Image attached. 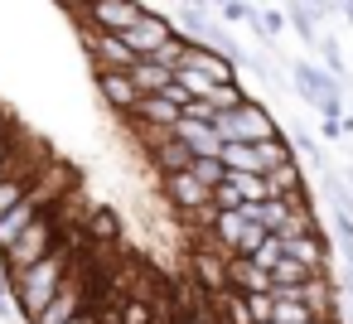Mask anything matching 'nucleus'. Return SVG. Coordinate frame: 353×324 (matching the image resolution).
<instances>
[{"mask_svg":"<svg viewBox=\"0 0 353 324\" xmlns=\"http://www.w3.org/2000/svg\"><path fill=\"white\" fill-rule=\"evenodd\" d=\"M223 20H228V25H247V30H256L261 10L252 6V0H228V6H223Z\"/></svg>","mask_w":353,"mask_h":324,"instance_id":"nucleus-28","label":"nucleus"},{"mask_svg":"<svg viewBox=\"0 0 353 324\" xmlns=\"http://www.w3.org/2000/svg\"><path fill=\"white\" fill-rule=\"evenodd\" d=\"M150 6L145 0H92V6H83V15L73 25H88V30H102V34H126Z\"/></svg>","mask_w":353,"mask_h":324,"instance_id":"nucleus-5","label":"nucleus"},{"mask_svg":"<svg viewBox=\"0 0 353 324\" xmlns=\"http://www.w3.org/2000/svg\"><path fill=\"white\" fill-rule=\"evenodd\" d=\"M213 131H218L223 141H242V145H261V141H276V136H281L276 117H271L256 97H247V102L232 107V112H213Z\"/></svg>","mask_w":353,"mask_h":324,"instance_id":"nucleus-2","label":"nucleus"},{"mask_svg":"<svg viewBox=\"0 0 353 324\" xmlns=\"http://www.w3.org/2000/svg\"><path fill=\"white\" fill-rule=\"evenodd\" d=\"M348 189H353V165H348Z\"/></svg>","mask_w":353,"mask_h":324,"instance_id":"nucleus-35","label":"nucleus"},{"mask_svg":"<svg viewBox=\"0 0 353 324\" xmlns=\"http://www.w3.org/2000/svg\"><path fill=\"white\" fill-rule=\"evenodd\" d=\"M78 39H83V49H88V59H92V73L97 68H131L136 63V54H131V44L121 39V34H102V30H88V25H78Z\"/></svg>","mask_w":353,"mask_h":324,"instance_id":"nucleus-7","label":"nucleus"},{"mask_svg":"<svg viewBox=\"0 0 353 324\" xmlns=\"http://www.w3.org/2000/svg\"><path fill=\"white\" fill-rule=\"evenodd\" d=\"M92 83H97V97H102L117 117H131V107L141 102V92H136L131 73H121V68H97V73H92Z\"/></svg>","mask_w":353,"mask_h":324,"instance_id":"nucleus-10","label":"nucleus"},{"mask_svg":"<svg viewBox=\"0 0 353 324\" xmlns=\"http://www.w3.org/2000/svg\"><path fill=\"white\" fill-rule=\"evenodd\" d=\"M15 131V112H6V107H0V141H6Z\"/></svg>","mask_w":353,"mask_h":324,"instance_id":"nucleus-32","label":"nucleus"},{"mask_svg":"<svg viewBox=\"0 0 353 324\" xmlns=\"http://www.w3.org/2000/svg\"><path fill=\"white\" fill-rule=\"evenodd\" d=\"M126 73H131V83H136L141 97H155V92H165V88L174 83V68H165V63H155V59H136Z\"/></svg>","mask_w":353,"mask_h":324,"instance_id":"nucleus-15","label":"nucleus"},{"mask_svg":"<svg viewBox=\"0 0 353 324\" xmlns=\"http://www.w3.org/2000/svg\"><path fill=\"white\" fill-rule=\"evenodd\" d=\"M266 184H271V199H285V194H295V189L305 184V174H300V165H295V155H290L285 165H276V170L266 174Z\"/></svg>","mask_w":353,"mask_h":324,"instance_id":"nucleus-18","label":"nucleus"},{"mask_svg":"<svg viewBox=\"0 0 353 324\" xmlns=\"http://www.w3.org/2000/svg\"><path fill=\"white\" fill-rule=\"evenodd\" d=\"M237 189H242V203H261V199H271V184H266V174H228Z\"/></svg>","mask_w":353,"mask_h":324,"instance_id":"nucleus-26","label":"nucleus"},{"mask_svg":"<svg viewBox=\"0 0 353 324\" xmlns=\"http://www.w3.org/2000/svg\"><path fill=\"white\" fill-rule=\"evenodd\" d=\"M179 324H218V314H213V305H208V310H189V314H179Z\"/></svg>","mask_w":353,"mask_h":324,"instance_id":"nucleus-31","label":"nucleus"},{"mask_svg":"<svg viewBox=\"0 0 353 324\" xmlns=\"http://www.w3.org/2000/svg\"><path fill=\"white\" fill-rule=\"evenodd\" d=\"M88 310V290H83V281H78V271H68V281L59 285V295L30 319V324H68V319H78Z\"/></svg>","mask_w":353,"mask_h":324,"instance_id":"nucleus-8","label":"nucleus"},{"mask_svg":"<svg viewBox=\"0 0 353 324\" xmlns=\"http://www.w3.org/2000/svg\"><path fill=\"white\" fill-rule=\"evenodd\" d=\"M174 88H179L189 102H208L218 83H213V78H203V73H194V68H174Z\"/></svg>","mask_w":353,"mask_h":324,"instance_id":"nucleus-17","label":"nucleus"},{"mask_svg":"<svg viewBox=\"0 0 353 324\" xmlns=\"http://www.w3.org/2000/svg\"><path fill=\"white\" fill-rule=\"evenodd\" d=\"M242 102H247V88H242V83H218L213 97H208L213 112H232V107H242Z\"/></svg>","mask_w":353,"mask_h":324,"instance_id":"nucleus-24","label":"nucleus"},{"mask_svg":"<svg viewBox=\"0 0 353 324\" xmlns=\"http://www.w3.org/2000/svg\"><path fill=\"white\" fill-rule=\"evenodd\" d=\"M145 160L155 165V174H179V170H189V165H194L189 145H184V141H179L174 131H170V136H165V141H160L155 150H145Z\"/></svg>","mask_w":353,"mask_h":324,"instance_id":"nucleus-14","label":"nucleus"},{"mask_svg":"<svg viewBox=\"0 0 353 324\" xmlns=\"http://www.w3.org/2000/svg\"><path fill=\"white\" fill-rule=\"evenodd\" d=\"M290 83H295V92L305 97V107H314L319 117H343V83H339L329 68H319V63H310V59H295Z\"/></svg>","mask_w":353,"mask_h":324,"instance_id":"nucleus-3","label":"nucleus"},{"mask_svg":"<svg viewBox=\"0 0 353 324\" xmlns=\"http://www.w3.org/2000/svg\"><path fill=\"white\" fill-rule=\"evenodd\" d=\"M319 131L324 141H343V117H319Z\"/></svg>","mask_w":353,"mask_h":324,"instance_id":"nucleus-30","label":"nucleus"},{"mask_svg":"<svg viewBox=\"0 0 353 324\" xmlns=\"http://www.w3.org/2000/svg\"><path fill=\"white\" fill-rule=\"evenodd\" d=\"M68 324H97V314H92V310H83V314H78V319H68Z\"/></svg>","mask_w":353,"mask_h":324,"instance_id":"nucleus-33","label":"nucleus"},{"mask_svg":"<svg viewBox=\"0 0 353 324\" xmlns=\"http://www.w3.org/2000/svg\"><path fill=\"white\" fill-rule=\"evenodd\" d=\"M256 155H261V170L271 174V170H276V165H285L295 150H290V141H285V136H276V141H261V145H256Z\"/></svg>","mask_w":353,"mask_h":324,"instance_id":"nucleus-25","label":"nucleus"},{"mask_svg":"<svg viewBox=\"0 0 353 324\" xmlns=\"http://www.w3.org/2000/svg\"><path fill=\"white\" fill-rule=\"evenodd\" d=\"M121 121H141V126H160V131H174V121H179V107L165 97V92H155V97H141L136 107H131V117H121Z\"/></svg>","mask_w":353,"mask_h":324,"instance_id":"nucleus-12","label":"nucleus"},{"mask_svg":"<svg viewBox=\"0 0 353 324\" xmlns=\"http://www.w3.org/2000/svg\"><path fill=\"white\" fill-rule=\"evenodd\" d=\"M271 324H314V314H310V305H300V300H285V295H276Z\"/></svg>","mask_w":353,"mask_h":324,"instance_id":"nucleus-22","label":"nucleus"},{"mask_svg":"<svg viewBox=\"0 0 353 324\" xmlns=\"http://www.w3.org/2000/svg\"><path fill=\"white\" fill-rule=\"evenodd\" d=\"M83 242H88V247H121V242H126L121 213L107 208V203H92V208L83 213Z\"/></svg>","mask_w":353,"mask_h":324,"instance_id":"nucleus-9","label":"nucleus"},{"mask_svg":"<svg viewBox=\"0 0 353 324\" xmlns=\"http://www.w3.org/2000/svg\"><path fill=\"white\" fill-rule=\"evenodd\" d=\"M266 276H271V290H276V285H305V281H310V276H319V271H305L300 261L281 256V261H276V266H271Z\"/></svg>","mask_w":353,"mask_h":324,"instance_id":"nucleus-19","label":"nucleus"},{"mask_svg":"<svg viewBox=\"0 0 353 324\" xmlns=\"http://www.w3.org/2000/svg\"><path fill=\"white\" fill-rule=\"evenodd\" d=\"M174 136L189 145V155H223V136H218L208 121H189V117H179V121H174Z\"/></svg>","mask_w":353,"mask_h":324,"instance_id":"nucleus-13","label":"nucleus"},{"mask_svg":"<svg viewBox=\"0 0 353 324\" xmlns=\"http://www.w3.org/2000/svg\"><path fill=\"white\" fill-rule=\"evenodd\" d=\"M285 20H290V30L314 49V39H319V25H314V10L305 6V0H285Z\"/></svg>","mask_w":353,"mask_h":324,"instance_id":"nucleus-16","label":"nucleus"},{"mask_svg":"<svg viewBox=\"0 0 353 324\" xmlns=\"http://www.w3.org/2000/svg\"><path fill=\"white\" fill-rule=\"evenodd\" d=\"M39 213H49V203H44L34 189H30V194H25L10 213H0V252H6V247H10V242H15V237H20V232H25Z\"/></svg>","mask_w":353,"mask_h":324,"instance_id":"nucleus-11","label":"nucleus"},{"mask_svg":"<svg viewBox=\"0 0 353 324\" xmlns=\"http://www.w3.org/2000/svg\"><path fill=\"white\" fill-rule=\"evenodd\" d=\"M208 242L223 252V256H252L266 232L242 213V208H213V223H208Z\"/></svg>","mask_w":353,"mask_h":324,"instance_id":"nucleus-4","label":"nucleus"},{"mask_svg":"<svg viewBox=\"0 0 353 324\" xmlns=\"http://www.w3.org/2000/svg\"><path fill=\"white\" fill-rule=\"evenodd\" d=\"M314 49L324 54V63H319V68H329V73L343 83V78H348V63H343V49H339V39H334V34H319V39H314Z\"/></svg>","mask_w":353,"mask_h":324,"instance_id":"nucleus-20","label":"nucleus"},{"mask_svg":"<svg viewBox=\"0 0 353 324\" xmlns=\"http://www.w3.org/2000/svg\"><path fill=\"white\" fill-rule=\"evenodd\" d=\"M189 174H194L199 184H208V189H213V184H223V179H228V165H223L218 155H194Z\"/></svg>","mask_w":353,"mask_h":324,"instance_id":"nucleus-21","label":"nucleus"},{"mask_svg":"<svg viewBox=\"0 0 353 324\" xmlns=\"http://www.w3.org/2000/svg\"><path fill=\"white\" fill-rule=\"evenodd\" d=\"M242 300H247L252 324H271V310H276V295H271V290H247Z\"/></svg>","mask_w":353,"mask_h":324,"instance_id":"nucleus-27","label":"nucleus"},{"mask_svg":"<svg viewBox=\"0 0 353 324\" xmlns=\"http://www.w3.org/2000/svg\"><path fill=\"white\" fill-rule=\"evenodd\" d=\"M59 232H63V223L54 218V208L49 213H39L6 252H0V276H15V271H25V266H34V261H44L49 252H54V242H59Z\"/></svg>","mask_w":353,"mask_h":324,"instance_id":"nucleus-1","label":"nucleus"},{"mask_svg":"<svg viewBox=\"0 0 353 324\" xmlns=\"http://www.w3.org/2000/svg\"><path fill=\"white\" fill-rule=\"evenodd\" d=\"M174 34H179V25H174L170 15H160V10H145V15H141V20H136V25L121 34V39L131 44V54H136V59H150V54H160V49H165Z\"/></svg>","mask_w":353,"mask_h":324,"instance_id":"nucleus-6","label":"nucleus"},{"mask_svg":"<svg viewBox=\"0 0 353 324\" xmlns=\"http://www.w3.org/2000/svg\"><path fill=\"white\" fill-rule=\"evenodd\" d=\"M213 208H242V189H237L232 179L213 184Z\"/></svg>","mask_w":353,"mask_h":324,"instance_id":"nucleus-29","label":"nucleus"},{"mask_svg":"<svg viewBox=\"0 0 353 324\" xmlns=\"http://www.w3.org/2000/svg\"><path fill=\"white\" fill-rule=\"evenodd\" d=\"M20 150H25V131L15 126L6 141H0V179H6V174H15V165H20Z\"/></svg>","mask_w":353,"mask_h":324,"instance_id":"nucleus-23","label":"nucleus"},{"mask_svg":"<svg viewBox=\"0 0 353 324\" xmlns=\"http://www.w3.org/2000/svg\"><path fill=\"white\" fill-rule=\"evenodd\" d=\"M208 6H218V10H223V6H228V0H208Z\"/></svg>","mask_w":353,"mask_h":324,"instance_id":"nucleus-34","label":"nucleus"}]
</instances>
